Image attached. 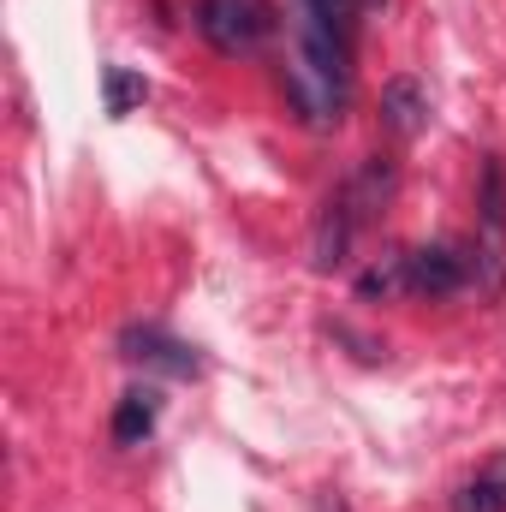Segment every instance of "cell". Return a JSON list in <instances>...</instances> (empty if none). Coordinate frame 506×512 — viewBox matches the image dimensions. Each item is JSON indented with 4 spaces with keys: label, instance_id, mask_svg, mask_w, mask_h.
I'll list each match as a JSON object with an SVG mask.
<instances>
[{
    "label": "cell",
    "instance_id": "obj_1",
    "mask_svg": "<svg viewBox=\"0 0 506 512\" xmlns=\"http://www.w3.org/2000/svg\"><path fill=\"white\" fill-rule=\"evenodd\" d=\"M352 90V42L334 36L328 24H316L310 12H298V54L286 66V96L310 126H334Z\"/></svg>",
    "mask_w": 506,
    "mask_h": 512
},
{
    "label": "cell",
    "instance_id": "obj_2",
    "mask_svg": "<svg viewBox=\"0 0 506 512\" xmlns=\"http://www.w3.org/2000/svg\"><path fill=\"white\" fill-rule=\"evenodd\" d=\"M393 197V167L387 161H364L328 203H322V221H316V268L322 274H334L340 262H346V251H352V239L376 221V209Z\"/></svg>",
    "mask_w": 506,
    "mask_h": 512
},
{
    "label": "cell",
    "instance_id": "obj_3",
    "mask_svg": "<svg viewBox=\"0 0 506 512\" xmlns=\"http://www.w3.org/2000/svg\"><path fill=\"white\" fill-rule=\"evenodd\" d=\"M274 24H280L274 0H197V36L227 60L256 54L274 36Z\"/></svg>",
    "mask_w": 506,
    "mask_h": 512
},
{
    "label": "cell",
    "instance_id": "obj_4",
    "mask_svg": "<svg viewBox=\"0 0 506 512\" xmlns=\"http://www.w3.org/2000/svg\"><path fill=\"white\" fill-rule=\"evenodd\" d=\"M477 268H483V292L506 286V161L489 155L483 161V185H477Z\"/></svg>",
    "mask_w": 506,
    "mask_h": 512
},
{
    "label": "cell",
    "instance_id": "obj_5",
    "mask_svg": "<svg viewBox=\"0 0 506 512\" xmlns=\"http://www.w3.org/2000/svg\"><path fill=\"white\" fill-rule=\"evenodd\" d=\"M477 280V251L465 256L459 245H423V251H405V292L417 298H453Z\"/></svg>",
    "mask_w": 506,
    "mask_h": 512
},
{
    "label": "cell",
    "instance_id": "obj_6",
    "mask_svg": "<svg viewBox=\"0 0 506 512\" xmlns=\"http://www.w3.org/2000/svg\"><path fill=\"white\" fill-rule=\"evenodd\" d=\"M120 358L137 364V370H149V376H173V382H191L203 370L197 346H185V340H173L167 328H149V322H131L120 334Z\"/></svg>",
    "mask_w": 506,
    "mask_h": 512
},
{
    "label": "cell",
    "instance_id": "obj_7",
    "mask_svg": "<svg viewBox=\"0 0 506 512\" xmlns=\"http://www.w3.org/2000/svg\"><path fill=\"white\" fill-rule=\"evenodd\" d=\"M381 120L393 137H417V131L429 126V96H423V84L417 78H393L387 90H381Z\"/></svg>",
    "mask_w": 506,
    "mask_h": 512
},
{
    "label": "cell",
    "instance_id": "obj_8",
    "mask_svg": "<svg viewBox=\"0 0 506 512\" xmlns=\"http://www.w3.org/2000/svg\"><path fill=\"white\" fill-rule=\"evenodd\" d=\"M453 512H506V453H495L489 465H477L453 489Z\"/></svg>",
    "mask_w": 506,
    "mask_h": 512
},
{
    "label": "cell",
    "instance_id": "obj_9",
    "mask_svg": "<svg viewBox=\"0 0 506 512\" xmlns=\"http://www.w3.org/2000/svg\"><path fill=\"white\" fill-rule=\"evenodd\" d=\"M155 417H161V399H155V387H131L126 399L114 405V441L120 447H143L149 435H155Z\"/></svg>",
    "mask_w": 506,
    "mask_h": 512
},
{
    "label": "cell",
    "instance_id": "obj_10",
    "mask_svg": "<svg viewBox=\"0 0 506 512\" xmlns=\"http://www.w3.org/2000/svg\"><path fill=\"white\" fill-rule=\"evenodd\" d=\"M376 6H387V0H298V12H310L316 24H328L334 36H358V18L364 12H376Z\"/></svg>",
    "mask_w": 506,
    "mask_h": 512
},
{
    "label": "cell",
    "instance_id": "obj_11",
    "mask_svg": "<svg viewBox=\"0 0 506 512\" xmlns=\"http://www.w3.org/2000/svg\"><path fill=\"white\" fill-rule=\"evenodd\" d=\"M102 96H108V114H114V120H126L131 108L149 96V84H143L137 72H126V66H108V72H102Z\"/></svg>",
    "mask_w": 506,
    "mask_h": 512
},
{
    "label": "cell",
    "instance_id": "obj_12",
    "mask_svg": "<svg viewBox=\"0 0 506 512\" xmlns=\"http://www.w3.org/2000/svg\"><path fill=\"white\" fill-rule=\"evenodd\" d=\"M405 286V256H393V262H376L364 280H358V292L364 298H387V292H399Z\"/></svg>",
    "mask_w": 506,
    "mask_h": 512
}]
</instances>
